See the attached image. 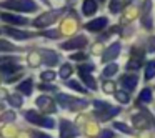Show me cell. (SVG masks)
Instances as JSON below:
<instances>
[{"label":"cell","instance_id":"cell-28","mask_svg":"<svg viewBox=\"0 0 155 138\" xmlns=\"http://www.w3.org/2000/svg\"><path fill=\"white\" fill-rule=\"evenodd\" d=\"M118 72V65L117 63H110L104 68V77H114L115 73Z\"/></svg>","mask_w":155,"mask_h":138},{"label":"cell","instance_id":"cell-7","mask_svg":"<svg viewBox=\"0 0 155 138\" xmlns=\"http://www.w3.org/2000/svg\"><path fill=\"white\" fill-rule=\"evenodd\" d=\"M78 136V130L72 121L62 118L60 120V138H75Z\"/></svg>","mask_w":155,"mask_h":138},{"label":"cell","instance_id":"cell-43","mask_svg":"<svg viewBox=\"0 0 155 138\" xmlns=\"http://www.w3.org/2000/svg\"><path fill=\"white\" fill-rule=\"evenodd\" d=\"M147 50L148 52H155V37H152L150 40H148V43H147Z\"/></svg>","mask_w":155,"mask_h":138},{"label":"cell","instance_id":"cell-25","mask_svg":"<svg viewBox=\"0 0 155 138\" xmlns=\"http://www.w3.org/2000/svg\"><path fill=\"white\" fill-rule=\"evenodd\" d=\"M155 77V60H150L145 67V80H152Z\"/></svg>","mask_w":155,"mask_h":138},{"label":"cell","instance_id":"cell-24","mask_svg":"<svg viewBox=\"0 0 155 138\" xmlns=\"http://www.w3.org/2000/svg\"><path fill=\"white\" fill-rule=\"evenodd\" d=\"M72 73H74V68H72V65H70V63H64V65L60 67V72H58L60 78H65V80H67V78L70 77Z\"/></svg>","mask_w":155,"mask_h":138},{"label":"cell","instance_id":"cell-33","mask_svg":"<svg viewBox=\"0 0 155 138\" xmlns=\"http://www.w3.org/2000/svg\"><path fill=\"white\" fill-rule=\"evenodd\" d=\"M114 127L117 128V130H120V131H124V133H127V135H132V128H128L125 123H120V121H115V123H114Z\"/></svg>","mask_w":155,"mask_h":138},{"label":"cell","instance_id":"cell-20","mask_svg":"<svg viewBox=\"0 0 155 138\" xmlns=\"http://www.w3.org/2000/svg\"><path fill=\"white\" fill-rule=\"evenodd\" d=\"M97 10H98V5H97L95 0H84V4H82V12H84V15L90 17V15H94Z\"/></svg>","mask_w":155,"mask_h":138},{"label":"cell","instance_id":"cell-29","mask_svg":"<svg viewBox=\"0 0 155 138\" xmlns=\"http://www.w3.org/2000/svg\"><path fill=\"white\" fill-rule=\"evenodd\" d=\"M8 103L12 105V107H22V105H24V100H22V97L18 93H15V95H10V97H8Z\"/></svg>","mask_w":155,"mask_h":138},{"label":"cell","instance_id":"cell-22","mask_svg":"<svg viewBox=\"0 0 155 138\" xmlns=\"http://www.w3.org/2000/svg\"><path fill=\"white\" fill-rule=\"evenodd\" d=\"M17 50H22V48L17 47V45H14L12 42L0 40V52H2V53H7V52H17Z\"/></svg>","mask_w":155,"mask_h":138},{"label":"cell","instance_id":"cell-2","mask_svg":"<svg viewBox=\"0 0 155 138\" xmlns=\"http://www.w3.org/2000/svg\"><path fill=\"white\" fill-rule=\"evenodd\" d=\"M24 117L27 118L30 123H34L35 127H44V128H55V120L52 117H44V115L37 113V111L27 110L24 113Z\"/></svg>","mask_w":155,"mask_h":138},{"label":"cell","instance_id":"cell-47","mask_svg":"<svg viewBox=\"0 0 155 138\" xmlns=\"http://www.w3.org/2000/svg\"><path fill=\"white\" fill-rule=\"evenodd\" d=\"M0 34H2V30H0Z\"/></svg>","mask_w":155,"mask_h":138},{"label":"cell","instance_id":"cell-4","mask_svg":"<svg viewBox=\"0 0 155 138\" xmlns=\"http://www.w3.org/2000/svg\"><path fill=\"white\" fill-rule=\"evenodd\" d=\"M64 12H65V8H57V10H48V12H45V14H42L40 17H37V18L34 20V27L44 28V27H47V25H52L62 14H64Z\"/></svg>","mask_w":155,"mask_h":138},{"label":"cell","instance_id":"cell-5","mask_svg":"<svg viewBox=\"0 0 155 138\" xmlns=\"http://www.w3.org/2000/svg\"><path fill=\"white\" fill-rule=\"evenodd\" d=\"M132 123H134V127L138 128V130H145V128L153 127V120H152V117L148 115V111H140V113L134 115V117H132Z\"/></svg>","mask_w":155,"mask_h":138},{"label":"cell","instance_id":"cell-36","mask_svg":"<svg viewBox=\"0 0 155 138\" xmlns=\"http://www.w3.org/2000/svg\"><path fill=\"white\" fill-rule=\"evenodd\" d=\"M135 15H137V8H134V7H132V8H128V10H127V14L124 15V20H127V22H128L130 18H134Z\"/></svg>","mask_w":155,"mask_h":138},{"label":"cell","instance_id":"cell-37","mask_svg":"<svg viewBox=\"0 0 155 138\" xmlns=\"http://www.w3.org/2000/svg\"><path fill=\"white\" fill-rule=\"evenodd\" d=\"M70 60L84 62V60H87V55H85V53H72V55H70Z\"/></svg>","mask_w":155,"mask_h":138},{"label":"cell","instance_id":"cell-41","mask_svg":"<svg viewBox=\"0 0 155 138\" xmlns=\"http://www.w3.org/2000/svg\"><path fill=\"white\" fill-rule=\"evenodd\" d=\"M114 136H115V135H114V131H112V130H104L98 138H114Z\"/></svg>","mask_w":155,"mask_h":138},{"label":"cell","instance_id":"cell-27","mask_svg":"<svg viewBox=\"0 0 155 138\" xmlns=\"http://www.w3.org/2000/svg\"><path fill=\"white\" fill-rule=\"evenodd\" d=\"M67 87L70 88V90H75V91H80V93H87V88H84L80 83H78L77 80H70L67 82Z\"/></svg>","mask_w":155,"mask_h":138},{"label":"cell","instance_id":"cell-9","mask_svg":"<svg viewBox=\"0 0 155 138\" xmlns=\"http://www.w3.org/2000/svg\"><path fill=\"white\" fill-rule=\"evenodd\" d=\"M35 103H37V107L40 108L42 111H45V113H55V103L50 97L40 95V97L35 100Z\"/></svg>","mask_w":155,"mask_h":138},{"label":"cell","instance_id":"cell-6","mask_svg":"<svg viewBox=\"0 0 155 138\" xmlns=\"http://www.w3.org/2000/svg\"><path fill=\"white\" fill-rule=\"evenodd\" d=\"M87 43H88V38L85 35H77V37L70 38L68 42H64L60 45V48H64V50H80V48L87 47Z\"/></svg>","mask_w":155,"mask_h":138},{"label":"cell","instance_id":"cell-14","mask_svg":"<svg viewBox=\"0 0 155 138\" xmlns=\"http://www.w3.org/2000/svg\"><path fill=\"white\" fill-rule=\"evenodd\" d=\"M150 10H152V2L145 0L143 2V14H142V24L145 28L152 30V18H150Z\"/></svg>","mask_w":155,"mask_h":138},{"label":"cell","instance_id":"cell-19","mask_svg":"<svg viewBox=\"0 0 155 138\" xmlns=\"http://www.w3.org/2000/svg\"><path fill=\"white\" fill-rule=\"evenodd\" d=\"M17 90H18V93H24V95H27V97H30L32 90H34V80H32V78H25L24 82L18 83Z\"/></svg>","mask_w":155,"mask_h":138},{"label":"cell","instance_id":"cell-26","mask_svg":"<svg viewBox=\"0 0 155 138\" xmlns=\"http://www.w3.org/2000/svg\"><path fill=\"white\" fill-rule=\"evenodd\" d=\"M28 63L32 65V67H38V65L42 63V57L38 52H34V53L28 55Z\"/></svg>","mask_w":155,"mask_h":138},{"label":"cell","instance_id":"cell-21","mask_svg":"<svg viewBox=\"0 0 155 138\" xmlns=\"http://www.w3.org/2000/svg\"><path fill=\"white\" fill-rule=\"evenodd\" d=\"M78 72H80V78L84 80V83L87 85L90 90H97V82H95V78L92 77L88 72H84V70H78Z\"/></svg>","mask_w":155,"mask_h":138},{"label":"cell","instance_id":"cell-15","mask_svg":"<svg viewBox=\"0 0 155 138\" xmlns=\"http://www.w3.org/2000/svg\"><path fill=\"white\" fill-rule=\"evenodd\" d=\"M95 113H97V117L100 118L102 121H105V120H110V118L115 117V115L120 113V108H117V107H107V108H104V110H100V111H95Z\"/></svg>","mask_w":155,"mask_h":138},{"label":"cell","instance_id":"cell-30","mask_svg":"<svg viewBox=\"0 0 155 138\" xmlns=\"http://www.w3.org/2000/svg\"><path fill=\"white\" fill-rule=\"evenodd\" d=\"M115 98H117L120 103H124V105H127L128 101H130V97H128V93L127 91H115Z\"/></svg>","mask_w":155,"mask_h":138},{"label":"cell","instance_id":"cell-42","mask_svg":"<svg viewBox=\"0 0 155 138\" xmlns=\"http://www.w3.org/2000/svg\"><path fill=\"white\" fill-rule=\"evenodd\" d=\"M94 105H95V107H97V108H100V110H104V108L110 107V105H108V103H105V101H100V100H95V101H94Z\"/></svg>","mask_w":155,"mask_h":138},{"label":"cell","instance_id":"cell-40","mask_svg":"<svg viewBox=\"0 0 155 138\" xmlns=\"http://www.w3.org/2000/svg\"><path fill=\"white\" fill-rule=\"evenodd\" d=\"M32 135H34V138H54V136H50V135H47V133H42V131H32Z\"/></svg>","mask_w":155,"mask_h":138},{"label":"cell","instance_id":"cell-32","mask_svg":"<svg viewBox=\"0 0 155 138\" xmlns=\"http://www.w3.org/2000/svg\"><path fill=\"white\" fill-rule=\"evenodd\" d=\"M40 78H42L44 82H52V80L55 78V73H54L52 70H44V72L40 73Z\"/></svg>","mask_w":155,"mask_h":138},{"label":"cell","instance_id":"cell-35","mask_svg":"<svg viewBox=\"0 0 155 138\" xmlns=\"http://www.w3.org/2000/svg\"><path fill=\"white\" fill-rule=\"evenodd\" d=\"M102 87H104L105 93H114V91H115V83H114V82H104Z\"/></svg>","mask_w":155,"mask_h":138},{"label":"cell","instance_id":"cell-44","mask_svg":"<svg viewBox=\"0 0 155 138\" xmlns=\"http://www.w3.org/2000/svg\"><path fill=\"white\" fill-rule=\"evenodd\" d=\"M38 88H42V90H54L52 85H38Z\"/></svg>","mask_w":155,"mask_h":138},{"label":"cell","instance_id":"cell-45","mask_svg":"<svg viewBox=\"0 0 155 138\" xmlns=\"http://www.w3.org/2000/svg\"><path fill=\"white\" fill-rule=\"evenodd\" d=\"M7 97V90H0V98H5Z\"/></svg>","mask_w":155,"mask_h":138},{"label":"cell","instance_id":"cell-38","mask_svg":"<svg viewBox=\"0 0 155 138\" xmlns=\"http://www.w3.org/2000/svg\"><path fill=\"white\" fill-rule=\"evenodd\" d=\"M140 63H142V62H138V60H134V58H132V62H128L127 68H128V70H137V68L140 67Z\"/></svg>","mask_w":155,"mask_h":138},{"label":"cell","instance_id":"cell-8","mask_svg":"<svg viewBox=\"0 0 155 138\" xmlns=\"http://www.w3.org/2000/svg\"><path fill=\"white\" fill-rule=\"evenodd\" d=\"M0 18L8 25H17V27H22V25L28 24V18L20 17V15H14V14H5V12H0Z\"/></svg>","mask_w":155,"mask_h":138},{"label":"cell","instance_id":"cell-31","mask_svg":"<svg viewBox=\"0 0 155 138\" xmlns=\"http://www.w3.org/2000/svg\"><path fill=\"white\" fill-rule=\"evenodd\" d=\"M122 8H124V2H120V0H112L110 2V12L112 14H118Z\"/></svg>","mask_w":155,"mask_h":138},{"label":"cell","instance_id":"cell-12","mask_svg":"<svg viewBox=\"0 0 155 138\" xmlns=\"http://www.w3.org/2000/svg\"><path fill=\"white\" fill-rule=\"evenodd\" d=\"M120 50H122L120 42H115V43H112L110 47L107 48V52L104 53V62L107 63V62H110V60H115V58L118 57V53H120Z\"/></svg>","mask_w":155,"mask_h":138},{"label":"cell","instance_id":"cell-13","mask_svg":"<svg viewBox=\"0 0 155 138\" xmlns=\"http://www.w3.org/2000/svg\"><path fill=\"white\" fill-rule=\"evenodd\" d=\"M18 70H22V67L17 65V62H5V63H0V73H4L5 77H10V75L17 73Z\"/></svg>","mask_w":155,"mask_h":138},{"label":"cell","instance_id":"cell-17","mask_svg":"<svg viewBox=\"0 0 155 138\" xmlns=\"http://www.w3.org/2000/svg\"><path fill=\"white\" fill-rule=\"evenodd\" d=\"M75 30H77V20H75V17H70V18H67V20H64L62 28H60V35L74 34Z\"/></svg>","mask_w":155,"mask_h":138},{"label":"cell","instance_id":"cell-16","mask_svg":"<svg viewBox=\"0 0 155 138\" xmlns=\"http://www.w3.org/2000/svg\"><path fill=\"white\" fill-rule=\"evenodd\" d=\"M42 57V62H45L47 65H50V67H54V65L58 63V55L55 53V52L52 50H40L38 52Z\"/></svg>","mask_w":155,"mask_h":138},{"label":"cell","instance_id":"cell-3","mask_svg":"<svg viewBox=\"0 0 155 138\" xmlns=\"http://www.w3.org/2000/svg\"><path fill=\"white\" fill-rule=\"evenodd\" d=\"M57 101L67 110H80V108H85L88 105L87 100H80V98L70 97V95H65V93H58Z\"/></svg>","mask_w":155,"mask_h":138},{"label":"cell","instance_id":"cell-1","mask_svg":"<svg viewBox=\"0 0 155 138\" xmlns=\"http://www.w3.org/2000/svg\"><path fill=\"white\" fill-rule=\"evenodd\" d=\"M2 8H8V10L15 12H37L38 5L35 0H5L0 4Z\"/></svg>","mask_w":155,"mask_h":138},{"label":"cell","instance_id":"cell-23","mask_svg":"<svg viewBox=\"0 0 155 138\" xmlns=\"http://www.w3.org/2000/svg\"><path fill=\"white\" fill-rule=\"evenodd\" d=\"M138 100L142 101V103H150L152 101V90L148 87H145L143 90L140 91V95H138Z\"/></svg>","mask_w":155,"mask_h":138},{"label":"cell","instance_id":"cell-10","mask_svg":"<svg viewBox=\"0 0 155 138\" xmlns=\"http://www.w3.org/2000/svg\"><path fill=\"white\" fill-rule=\"evenodd\" d=\"M107 25H108L107 17H98V18H95V20H90L88 24H85V28H87L88 32H100V30H104Z\"/></svg>","mask_w":155,"mask_h":138},{"label":"cell","instance_id":"cell-18","mask_svg":"<svg viewBox=\"0 0 155 138\" xmlns=\"http://www.w3.org/2000/svg\"><path fill=\"white\" fill-rule=\"evenodd\" d=\"M5 34L8 37H14V38H18V40H27V38L34 37L35 34H28V32H22V30H15L12 27H5Z\"/></svg>","mask_w":155,"mask_h":138},{"label":"cell","instance_id":"cell-39","mask_svg":"<svg viewBox=\"0 0 155 138\" xmlns=\"http://www.w3.org/2000/svg\"><path fill=\"white\" fill-rule=\"evenodd\" d=\"M78 70H84V72H94L95 70V65H92V63H87V65H80L78 67Z\"/></svg>","mask_w":155,"mask_h":138},{"label":"cell","instance_id":"cell-46","mask_svg":"<svg viewBox=\"0 0 155 138\" xmlns=\"http://www.w3.org/2000/svg\"><path fill=\"white\" fill-rule=\"evenodd\" d=\"M100 2H105V0H100Z\"/></svg>","mask_w":155,"mask_h":138},{"label":"cell","instance_id":"cell-34","mask_svg":"<svg viewBox=\"0 0 155 138\" xmlns=\"http://www.w3.org/2000/svg\"><path fill=\"white\" fill-rule=\"evenodd\" d=\"M14 120H15V113L12 110L5 111V113L0 117V121H14Z\"/></svg>","mask_w":155,"mask_h":138},{"label":"cell","instance_id":"cell-11","mask_svg":"<svg viewBox=\"0 0 155 138\" xmlns=\"http://www.w3.org/2000/svg\"><path fill=\"white\" fill-rule=\"evenodd\" d=\"M120 83H122V87H125V90H128V91L135 90V87H137V83H138L137 73H127V75H124V77L120 78Z\"/></svg>","mask_w":155,"mask_h":138}]
</instances>
